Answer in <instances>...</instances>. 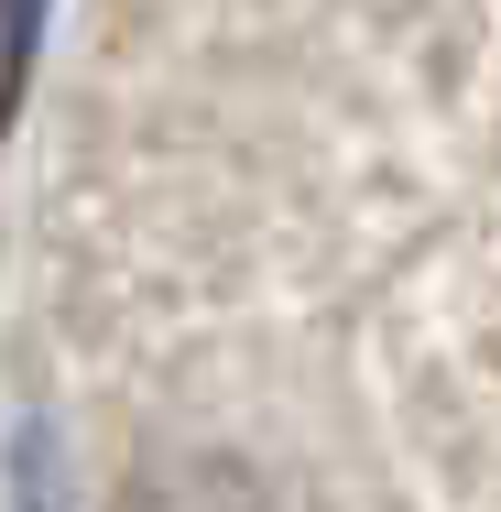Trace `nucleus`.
Instances as JSON below:
<instances>
[{
    "label": "nucleus",
    "instance_id": "f257e3e1",
    "mask_svg": "<svg viewBox=\"0 0 501 512\" xmlns=\"http://www.w3.org/2000/svg\"><path fill=\"white\" fill-rule=\"evenodd\" d=\"M33 33H44V0H0V109H11L22 66H33Z\"/></svg>",
    "mask_w": 501,
    "mask_h": 512
}]
</instances>
